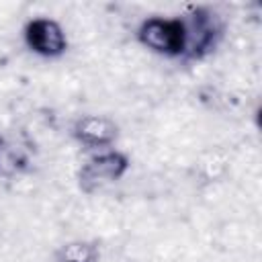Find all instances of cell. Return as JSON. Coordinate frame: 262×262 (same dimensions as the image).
Here are the masks:
<instances>
[{
    "instance_id": "7",
    "label": "cell",
    "mask_w": 262,
    "mask_h": 262,
    "mask_svg": "<svg viewBox=\"0 0 262 262\" xmlns=\"http://www.w3.org/2000/svg\"><path fill=\"white\" fill-rule=\"evenodd\" d=\"M29 158L27 154L12 143L6 137H0V176L4 178H12L16 174H23L29 170Z\"/></svg>"
},
{
    "instance_id": "5",
    "label": "cell",
    "mask_w": 262,
    "mask_h": 262,
    "mask_svg": "<svg viewBox=\"0 0 262 262\" xmlns=\"http://www.w3.org/2000/svg\"><path fill=\"white\" fill-rule=\"evenodd\" d=\"M117 135V123L102 115H84L72 125V137L86 147H108L115 143Z\"/></svg>"
},
{
    "instance_id": "6",
    "label": "cell",
    "mask_w": 262,
    "mask_h": 262,
    "mask_svg": "<svg viewBox=\"0 0 262 262\" xmlns=\"http://www.w3.org/2000/svg\"><path fill=\"white\" fill-rule=\"evenodd\" d=\"M55 262H100V250L96 242L88 239H74L68 244H61L55 254Z\"/></svg>"
},
{
    "instance_id": "3",
    "label": "cell",
    "mask_w": 262,
    "mask_h": 262,
    "mask_svg": "<svg viewBox=\"0 0 262 262\" xmlns=\"http://www.w3.org/2000/svg\"><path fill=\"white\" fill-rule=\"evenodd\" d=\"M23 37L27 47L41 57H59L68 49L63 27L49 16L31 18L23 29Z\"/></svg>"
},
{
    "instance_id": "2",
    "label": "cell",
    "mask_w": 262,
    "mask_h": 262,
    "mask_svg": "<svg viewBox=\"0 0 262 262\" xmlns=\"http://www.w3.org/2000/svg\"><path fill=\"white\" fill-rule=\"evenodd\" d=\"M129 170V158L123 151L108 149L98 156H92L78 170V186L82 192H96L125 176Z\"/></svg>"
},
{
    "instance_id": "4",
    "label": "cell",
    "mask_w": 262,
    "mask_h": 262,
    "mask_svg": "<svg viewBox=\"0 0 262 262\" xmlns=\"http://www.w3.org/2000/svg\"><path fill=\"white\" fill-rule=\"evenodd\" d=\"M184 25H186V53L184 55L192 59L207 55L221 37L219 18L209 8L192 10L190 18L184 20Z\"/></svg>"
},
{
    "instance_id": "1",
    "label": "cell",
    "mask_w": 262,
    "mask_h": 262,
    "mask_svg": "<svg viewBox=\"0 0 262 262\" xmlns=\"http://www.w3.org/2000/svg\"><path fill=\"white\" fill-rule=\"evenodd\" d=\"M137 41L154 53L166 57H180L186 53V25L184 18L149 16L137 29Z\"/></svg>"
}]
</instances>
